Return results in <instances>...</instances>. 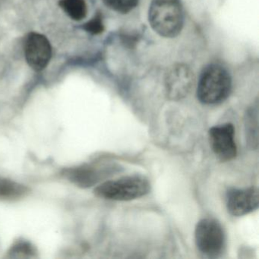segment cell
I'll return each mask as SVG.
<instances>
[{
    "instance_id": "obj_15",
    "label": "cell",
    "mask_w": 259,
    "mask_h": 259,
    "mask_svg": "<svg viewBox=\"0 0 259 259\" xmlns=\"http://www.w3.org/2000/svg\"><path fill=\"white\" fill-rule=\"evenodd\" d=\"M83 29L89 34L97 35L104 31V21L101 13H96L95 16L83 25Z\"/></svg>"
},
{
    "instance_id": "obj_1",
    "label": "cell",
    "mask_w": 259,
    "mask_h": 259,
    "mask_svg": "<svg viewBox=\"0 0 259 259\" xmlns=\"http://www.w3.org/2000/svg\"><path fill=\"white\" fill-rule=\"evenodd\" d=\"M184 10L180 0H152L148 21L156 33L166 38L177 37L184 25Z\"/></svg>"
},
{
    "instance_id": "obj_14",
    "label": "cell",
    "mask_w": 259,
    "mask_h": 259,
    "mask_svg": "<svg viewBox=\"0 0 259 259\" xmlns=\"http://www.w3.org/2000/svg\"><path fill=\"white\" fill-rule=\"evenodd\" d=\"M103 3L113 11L126 14L136 8L139 0H103Z\"/></svg>"
},
{
    "instance_id": "obj_10",
    "label": "cell",
    "mask_w": 259,
    "mask_h": 259,
    "mask_svg": "<svg viewBox=\"0 0 259 259\" xmlns=\"http://www.w3.org/2000/svg\"><path fill=\"white\" fill-rule=\"evenodd\" d=\"M31 193V189L11 179L0 176V201L16 202L25 199Z\"/></svg>"
},
{
    "instance_id": "obj_13",
    "label": "cell",
    "mask_w": 259,
    "mask_h": 259,
    "mask_svg": "<svg viewBox=\"0 0 259 259\" xmlns=\"http://www.w3.org/2000/svg\"><path fill=\"white\" fill-rule=\"evenodd\" d=\"M9 254L12 257H33L37 253V250L33 246L31 242L25 240H19L15 242L13 246L10 248Z\"/></svg>"
},
{
    "instance_id": "obj_5",
    "label": "cell",
    "mask_w": 259,
    "mask_h": 259,
    "mask_svg": "<svg viewBox=\"0 0 259 259\" xmlns=\"http://www.w3.org/2000/svg\"><path fill=\"white\" fill-rule=\"evenodd\" d=\"M113 169L115 168L101 162H91L65 168L61 171V176L78 187L89 189L107 178L113 172Z\"/></svg>"
},
{
    "instance_id": "obj_6",
    "label": "cell",
    "mask_w": 259,
    "mask_h": 259,
    "mask_svg": "<svg viewBox=\"0 0 259 259\" xmlns=\"http://www.w3.org/2000/svg\"><path fill=\"white\" fill-rule=\"evenodd\" d=\"M193 71L184 63H177L168 71L165 78V89L169 99L180 101L186 98L193 88Z\"/></svg>"
},
{
    "instance_id": "obj_8",
    "label": "cell",
    "mask_w": 259,
    "mask_h": 259,
    "mask_svg": "<svg viewBox=\"0 0 259 259\" xmlns=\"http://www.w3.org/2000/svg\"><path fill=\"white\" fill-rule=\"evenodd\" d=\"M208 135L212 151L221 161H230L236 157L237 146L233 124L225 123L212 127L209 130Z\"/></svg>"
},
{
    "instance_id": "obj_12",
    "label": "cell",
    "mask_w": 259,
    "mask_h": 259,
    "mask_svg": "<svg viewBox=\"0 0 259 259\" xmlns=\"http://www.w3.org/2000/svg\"><path fill=\"white\" fill-rule=\"evenodd\" d=\"M59 6L72 20L81 21L87 16L84 0H60Z\"/></svg>"
},
{
    "instance_id": "obj_9",
    "label": "cell",
    "mask_w": 259,
    "mask_h": 259,
    "mask_svg": "<svg viewBox=\"0 0 259 259\" xmlns=\"http://www.w3.org/2000/svg\"><path fill=\"white\" fill-rule=\"evenodd\" d=\"M227 211L234 217H242L257 210L259 206V191L257 187L230 188L226 194Z\"/></svg>"
},
{
    "instance_id": "obj_2",
    "label": "cell",
    "mask_w": 259,
    "mask_h": 259,
    "mask_svg": "<svg viewBox=\"0 0 259 259\" xmlns=\"http://www.w3.org/2000/svg\"><path fill=\"white\" fill-rule=\"evenodd\" d=\"M231 90V76L225 68L210 64L203 69L197 86V98L201 104H221L230 96Z\"/></svg>"
},
{
    "instance_id": "obj_7",
    "label": "cell",
    "mask_w": 259,
    "mask_h": 259,
    "mask_svg": "<svg viewBox=\"0 0 259 259\" xmlns=\"http://www.w3.org/2000/svg\"><path fill=\"white\" fill-rule=\"evenodd\" d=\"M24 53L28 66L36 72H41L51 61L52 48L45 35L31 32L25 37Z\"/></svg>"
},
{
    "instance_id": "obj_11",
    "label": "cell",
    "mask_w": 259,
    "mask_h": 259,
    "mask_svg": "<svg viewBox=\"0 0 259 259\" xmlns=\"http://www.w3.org/2000/svg\"><path fill=\"white\" fill-rule=\"evenodd\" d=\"M245 133L246 142L252 149L258 145V105L257 102L247 110L245 118Z\"/></svg>"
},
{
    "instance_id": "obj_3",
    "label": "cell",
    "mask_w": 259,
    "mask_h": 259,
    "mask_svg": "<svg viewBox=\"0 0 259 259\" xmlns=\"http://www.w3.org/2000/svg\"><path fill=\"white\" fill-rule=\"evenodd\" d=\"M151 191V183L140 175L126 176L103 182L94 189V194L103 199L127 201L142 198Z\"/></svg>"
},
{
    "instance_id": "obj_4",
    "label": "cell",
    "mask_w": 259,
    "mask_h": 259,
    "mask_svg": "<svg viewBox=\"0 0 259 259\" xmlns=\"http://www.w3.org/2000/svg\"><path fill=\"white\" fill-rule=\"evenodd\" d=\"M195 240L200 252L210 258H218L225 251V232L221 223L213 218H203L197 223Z\"/></svg>"
}]
</instances>
